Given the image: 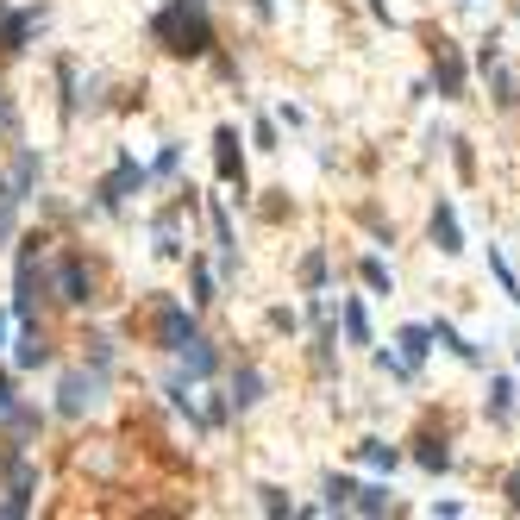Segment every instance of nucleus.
Returning <instances> with one entry per match:
<instances>
[{
  "mask_svg": "<svg viewBox=\"0 0 520 520\" xmlns=\"http://www.w3.org/2000/svg\"><path fill=\"white\" fill-rule=\"evenodd\" d=\"M151 32L163 38V51H170V57H207V51H214V26H207L201 0H170V7L157 13Z\"/></svg>",
  "mask_w": 520,
  "mask_h": 520,
  "instance_id": "obj_1",
  "label": "nucleus"
},
{
  "mask_svg": "<svg viewBox=\"0 0 520 520\" xmlns=\"http://www.w3.org/2000/svg\"><path fill=\"white\" fill-rule=\"evenodd\" d=\"M32 182H38V151H19V163L0 176V239L13 232V214H19V201H26Z\"/></svg>",
  "mask_w": 520,
  "mask_h": 520,
  "instance_id": "obj_2",
  "label": "nucleus"
},
{
  "mask_svg": "<svg viewBox=\"0 0 520 520\" xmlns=\"http://www.w3.org/2000/svg\"><path fill=\"white\" fill-rule=\"evenodd\" d=\"M433 88L445 94V101L464 94V57H458V44H445V38H439V57H433Z\"/></svg>",
  "mask_w": 520,
  "mask_h": 520,
  "instance_id": "obj_3",
  "label": "nucleus"
},
{
  "mask_svg": "<svg viewBox=\"0 0 520 520\" xmlns=\"http://www.w3.org/2000/svg\"><path fill=\"white\" fill-rule=\"evenodd\" d=\"M188 333H195V320H188V307H176V301H157V345L163 351H176Z\"/></svg>",
  "mask_w": 520,
  "mask_h": 520,
  "instance_id": "obj_4",
  "label": "nucleus"
},
{
  "mask_svg": "<svg viewBox=\"0 0 520 520\" xmlns=\"http://www.w3.org/2000/svg\"><path fill=\"white\" fill-rule=\"evenodd\" d=\"M88 289H94V282H88V264H82V257H63V264H57V301L82 307Z\"/></svg>",
  "mask_w": 520,
  "mask_h": 520,
  "instance_id": "obj_5",
  "label": "nucleus"
},
{
  "mask_svg": "<svg viewBox=\"0 0 520 520\" xmlns=\"http://www.w3.org/2000/svg\"><path fill=\"white\" fill-rule=\"evenodd\" d=\"M94 389H101V376L69 370V376H63V401H57V408H63L69 420H76V414H88V408H94Z\"/></svg>",
  "mask_w": 520,
  "mask_h": 520,
  "instance_id": "obj_6",
  "label": "nucleus"
},
{
  "mask_svg": "<svg viewBox=\"0 0 520 520\" xmlns=\"http://www.w3.org/2000/svg\"><path fill=\"white\" fill-rule=\"evenodd\" d=\"M132 188H145V170H138V163L126 157V163H120V170H113V176H107L101 188H94V195H101V207H120V201L132 195Z\"/></svg>",
  "mask_w": 520,
  "mask_h": 520,
  "instance_id": "obj_7",
  "label": "nucleus"
},
{
  "mask_svg": "<svg viewBox=\"0 0 520 520\" xmlns=\"http://www.w3.org/2000/svg\"><path fill=\"white\" fill-rule=\"evenodd\" d=\"M176 351H182V364H188V376H214V370H220V351H214V345H207L201 333H188V339H182Z\"/></svg>",
  "mask_w": 520,
  "mask_h": 520,
  "instance_id": "obj_8",
  "label": "nucleus"
},
{
  "mask_svg": "<svg viewBox=\"0 0 520 520\" xmlns=\"http://www.w3.org/2000/svg\"><path fill=\"white\" fill-rule=\"evenodd\" d=\"M214 163H220V176H226V182H239V188H245V170H239V132H232V126L214 132Z\"/></svg>",
  "mask_w": 520,
  "mask_h": 520,
  "instance_id": "obj_9",
  "label": "nucleus"
},
{
  "mask_svg": "<svg viewBox=\"0 0 520 520\" xmlns=\"http://www.w3.org/2000/svg\"><path fill=\"white\" fill-rule=\"evenodd\" d=\"M433 245H439L445 257H458V251H464V232H458V214H452V207H445V201L433 207Z\"/></svg>",
  "mask_w": 520,
  "mask_h": 520,
  "instance_id": "obj_10",
  "label": "nucleus"
},
{
  "mask_svg": "<svg viewBox=\"0 0 520 520\" xmlns=\"http://www.w3.org/2000/svg\"><path fill=\"white\" fill-rule=\"evenodd\" d=\"M395 345H401V364L414 370V364L433 351V326H401V339H395Z\"/></svg>",
  "mask_w": 520,
  "mask_h": 520,
  "instance_id": "obj_11",
  "label": "nucleus"
},
{
  "mask_svg": "<svg viewBox=\"0 0 520 520\" xmlns=\"http://www.w3.org/2000/svg\"><path fill=\"white\" fill-rule=\"evenodd\" d=\"M257 401H264V376L239 370V376H232V408H257Z\"/></svg>",
  "mask_w": 520,
  "mask_h": 520,
  "instance_id": "obj_12",
  "label": "nucleus"
},
{
  "mask_svg": "<svg viewBox=\"0 0 520 520\" xmlns=\"http://www.w3.org/2000/svg\"><path fill=\"white\" fill-rule=\"evenodd\" d=\"M44 358H51V345H44L38 326H26V339H19V351H13V364H19V370H32V364H44Z\"/></svg>",
  "mask_w": 520,
  "mask_h": 520,
  "instance_id": "obj_13",
  "label": "nucleus"
},
{
  "mask_svg": "<svg viewBox=\"0 0 520 520\" xmlns=\"http://www.w3.org/2000/svg\"><path fill=\"white\" fill-rule=\"evenodd\" d=\"M414 458H420V470H452V445L445 439H414Z\"/></svg>",
  "mask_w": 520,
  "mask_h": 520,
  "instance_id": "obj_14",
  "label": "nucleus"
},
{
  "mask_svg": "<svg viewBox=\"0 0 520 520\" xmlns=\"http://www.w3.org/2000/svg\"><path fill=\"white\" fill-rule=\"evenodd\" d=\"M345 508H358V514H389L395 502H389V489L383 483H370V489H351V502Z\"/></svg>",
  "mask_w": 520,
  "mask_h": 520,
  "instance_id": "obj_15",
  "label": "nucleus"
},
{
  "mask_svg": "<svg viewBox=\"0 0 520 520\" xmlns=\"http://www.w3.org/2000/svg\"><path fill=\"white\" fill-rule=\"evenodd\" d=\"M433 345H445V351H458V358H464V364H477V358H483V351H477V345H470L464 333H452V326H445V320L433 326Z\"/></svg>",
  "mask_w": 520,
  "mask_h": 520,
  "instance_id": "obj_16",
  "label": "nucleus"
},
{
  "mask_svg": "<svg viewBox=\"0 0 520 520\" xmlns=\"http://www.w3.org/2000/svg\"><path fill=\"white\" fill-rule=\"evenodd\" d=\"M358 458H364L370 470H395V464H401V452H395V445H383V439H364Z\"/></svg>",
  "mask_w": 520,
  "mask_h": 520,
  "instance_id": "obj_17",
  "label": "nucleus"
},
{
  "mask_svg": "<svg viewBox=\"0 0 520 520\" xmlns=\"http://www.w3.org/2000/svg\"><path fill=\"white\" fill-rule=\"evenodd\" d=\"M157 251H163V257H182V232H176V214H163V220H157Z\"/></svg>",
  "mask_w": 520,
  "mask_h": 520,
  "instance_id": "obj_18",
  "label": "nucleus"
},
{
  "mask_svg": "<svg viewBox=\"0 0 520 520\" xmlns=\"http://www.w3.org/2000/svg\"><path fill=\"white\" fill-rule=\"evenodd\" d=\"M345 333H351V345H370V320L358 301H345Z\"/></svg>",
  "mask_w": 520,
  "mask_h": 520,
  "instance_id": "obj_19",
  "label": "nucleus"
},
{
  "mask_svg": "<svg viewBox=\"0 0 520 520\" xmlns=\"http://www.w3.org/2000/svg\"><path fill=\"white\" fill-rule=\"evenodd\" d=\"M508 395H514V383H508V376H495V383H489V420H508Z\"/></svg>",
  "mask_w": 520,
  "mask_h": 520,
  "instance_id": "obj_20",
  "label": "nucleus"
},
{
  "mask_svg": "<svg viewBox=\"0 0 520 520\" xmlns=\"http://www.w3.org/2000/svg\"><path fill=\"white\" fill-rule=\"evenodd\" d=\"M301 282H307V289H320V282H326V251H307V264H301Z\"/></svg>",
  "mask_w": 520,
  "mask_h": 520,
  "instance_id": "obj_21",
  "label": "nucleus"
},
{
  "mask_svg": "<svg viewBox=\"0 0 520 520\" xmlns=\"http://www.w3.org/2000/svg\"><path fill=\"white\" fill-rule=\"evenodd\" d=\"M351 489H358L351 477H333V483H326V508H345V502H351Z\"/></svg>",
  "mask_w": 520,
  "mask_h": 520,
  "instance_id": "obj_22",
  "label": "nucleus"
},
{
  "mask_svg": "<svg viewBox=\"0 0 520 520\" xmlns=\"http://www.w3.org/2000/svg\"><path fill=\"white\" fill-rule=\"evenodd\" d=\"M364 282H370V289H389V264H383V257H364Z\"/></svg>",
  "mask_w": 520,
  "mask_h": 520,
  "instance_id": "obj_23",
  "label": "nucleus"
},
{
  "mask_svg": "<svg viewBox=\"0 0 520 520\" xmlns=\"http://www.w3.org/2000/svg\"><path fill=\"white\" fill-rule=\"evenodd\" d=\"M489 270H495V276H502V289H508V295L520 301V282H514V270L502 264V251H489Z\"/></svg>",
  "mask_w": 520,
  "mask_h": 520,
  "instance_id": "obj_24",
  "label": "nucleus"
},
{
  "mask_svg": "<svg viewBox=\"0 0 520 520\" xmlns=\"http://www.w3.org/2000/svg\"><path fill=\"white\" fill-rule=\"evenodd\" d=\"M257 495H264V514H289V495L282 489H257Z\"/></svg>",
  "mask_w": 520,
  "mask_h": 520,
  "instance_id": "obj_25",
  "label": "nucleus"
},
{
  "mask_svg": "<svg viewBox=\"0 0 520 520\" xmlns=\"http://www.w3.org/2000/svg\"><path fill=\"white\" fill-rule=\"evenodd\" d=\"M195 301H214V276H207V264H195Z\"/></svg>",
  "mask_w": 520,
  "mask_h": 520,
  "instance_id": "obj_26",
  "label": "nucleus"
},
{
  "mask_svg": "<svg viewBox=\"0 0 520 520\" xmlns=\"http://www.w3.org/2000/svg\"><path fill=\"white\" fill-rule=\"evenodd\" d=\"M7 414H13V383L0 376V420H7Z\"/></svg>",
  "mask_w": 520,
  "mask_h": 520,
  "instance_id": "obj_27",
  "label": "nucleus"
},
{
  "mask_svg": "<svg viewBox=\"0 0 520 520\" xmlns=\"http://www.w3.org/2000/svg\"><path fill=\"white\" fill-rule=\"evenodd\" d=\"M508 502L520 508V464H514V477H508Z\"/></svg>",
  "mask_w": 520,
  "mask_h": 520,
  "instance_id": "obj_28",
  "label": "nucleus"
},
{
  "mask_svg": "<svg viewBox=\"0 0 520 520\" xmlns=\"http://www.w3.org/2000/svg\"><path fill=\"white\" fill-rule=\"evenodd\" d=\"M370 13H383V19H389V7H383V0H370Z\"/></svg>",
  "mask_w": 520,
  "mask_h": 520,
  "instance_id": "obj_29",
  "label": "nucleus"
},
{
  "mask_svg": "<svg viewBox=\"0 0 520 520\" xmlns=\"http://www.w3.org/2000/svg\"><path fill=\"white\" fill-rule=\"evenodd\" d=\"M0 126H7V94H0Z\"/></svg>",
  "mask_w": 520,
  "mask_h": 520,
  "instance_id": "obj_30",
  "label": "nucleus"
},
{
  "mask_svg": "<svg viewBox=\"0 0 520 520\" xmlns=\"http://www.w3.org/2000/svg\"><path fill=\"white\" fill-rule=\"evenodd\" d=\"M0 339H7V314H0Z\"/></svg>",
  "mask_w": 520,
  "mask_h": 520,
  "instance_id": "obj_31",
  "label": "nucleus"
}]
</instances>
